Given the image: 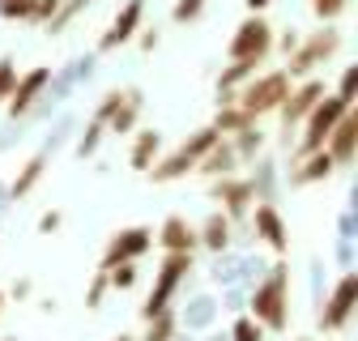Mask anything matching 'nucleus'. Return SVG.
Segmentation results:
<instances>
[{
    "label": "nucleus",
    "instance_id": "f257e3e1",
    "mask_svg": "<svg viewBox=\"0 0 358 341\" xmlns=\"http://www.w3.org/2000/svg\"><path fill=\"white\" fill-rule=\"evenodd\" d=\"M252 320H260V328H268V333H282L290 324V269L286 265H273L264 282H256Z\"/></svg>",
    "mask_w": 358,
    "mask_h": 341
},
{
    "label": "nucleus",
    "instance_id": "f03ea898",
    "mask_svg": "<svg viewBox=\"0 0 358 341\" xmlns=\"http://www.w3.org/2000/svg\"><path fill=\"white\" fill-rule=\"evenodd\" d=\"M290 77H286V68H268V73H256V77H248L239 90H235V103L252 115V119H260V115H268V111H278L282 107V99L290 94Z\"/></svg>",
    "mask_w": 358,
    "mask_h": 341
},
{
    "label": "nucleus",
    "instance_id": "7ed1b4c3",
    "mask_svg": "<svg viewBox=\"0 0 358 341\" xmlns=\"http://www.w3.org/2000/svg\"><path fill=\"white\" fill-rule=\"evenodd\" d=\"M341 52V30H333V22H324L316 34L299 38V48L286 56V77L299 81V77H311L316 68H324L333 56Z\"/></svg>",
    "mask_w": 358,
    "mask_h": 341
},
{
    "label": "nucleus",
    "instance_id": "20e7f679",
    "mask_svg": "<svg viewBox=\"0 0 358 341\" xmlns=\"http://www.w3.org/2000/svg\"><path fill=\"white\" fill-rule=\"evenodd\" d=\"M217 141V128L209 124V128H201V133H192L188 141H179L166 158H158L150 170H145V175L154 180V184H171V180H184L188 175V170H196V162L205 158V150Z\"/></svg>",
    "mask_w": 358,
    "mask_h": 341
},
{
    "label": "nucleus",
    "instance_id": "39448f33",
    "mask_svg": "<svg viewBox=\"0 0 358 341\" xmlns=\"http://www.w3.org/2000/svg\"><path fill=\"white\" fill-rule=\"evenodd\" d=\"M188 273H192V252H166V256H162V265H158V282H154V290H150V298H145L141 316L150 320V316L166 312V307H171V298H175V290L184 286Z\"/></svg>",
    "mask_w": 358,
    "mask_h": 341
},
{
    "label": "nucleus",
    "instance_id": "423d86ee",
    "mask_svg": "<svg viewBox=\"0 0 358 341\" xmlns=\"http://www.w3.org/2000/svg\"><path fill=\"white\" fill-rule=\"evenodd\" d=\"M350 111V103L345 99H337V94H324L316 107L307 111V119H303V141H299V158L303 154H311V150H324V141H329V133L337 128V119Z\"/></svg>",
    "mask_w": 358,
    "mask_h": 341
},
{
    "label": "nucleus",
    "instance_id": "0eeeda50",
    "mask_svg": "<svg viewBox=\"0 0 358 341\" xmlns=\"http://www.w3.org/2000/svg\"><path fill=\"white\" fill-rule=\"evenodd\" d=\"M268 52H273V26L264 22V13H248L243 26H239L235 38H231L227 56H231V60H256V64H264Z\"/></svg>",
    "mask_w": 358,
    "mask_h": 341
},
{
    "label": "nucleus",
    "instance_id": "6e6552de",
    "mask_svg": "<svg viewBox=\"0 0 358 341\" xmlns=\"http://www.w3.org/2000/svg\"><path fill=\"white\" fill-rule=\"evenodd\" d=\"M329 90H324V81L311 73V77H299V85H290V94L282 99V107H278V115H282V133L290 137V128H299L303 119H307V111L316 107L320 99H324Z\"/></svg>",
    "mask_w": 358,
    "mask_h": 341
},
{
    "label": "nucleus",
    "instance_id": "1a4fd4ad",
    "mask_svg": "<svg viewBox=\"0 0 358 341\" xmlns=\"http://www.w3.org/2000/svg\"><path fill=\"white\" fill-rule=\"evenodd\" d=\"M354 307H358V273H341L333 294H329V303H324V312H320V328L324 333H341L350 324Z\"/></svg>",
    "mask_w": 358,
    "mask_h": 341
},
{
    "label": "nucleus",
    "instance_id": "9d476101",
    "mask_svg": "<svg viewBox=\"0 0 358 341\" xmlns=\"http://www.w3.org/2000/svg\"><path fill=\"white\" fill-rule=\"evenodd\" d=\"M209 192H213V201L227 209V218L235 222V218H243V213L256 205V184L248 180V175H217L213 184H209Z\"/></svg>",
    "mask_w": 358,
    "mask_h": 341
},
{
    "label": "nucleus",
    "instance_id": "9b49d317",
    "mask_svg": "<svg viewBox=\"0 0 358 341\" xmlns=\"http://www.w3.org/2000/svg\"><path fill=\"white\" fill-rule=\"evenodd\" d=\"M150 247H154V231L150 226H124V231L111 235V243L103 252V269L124 265V261H141Z\"/></svg>",
    "mask_w": 358,
    "mask_h": 341
},
{
    "label": "nucleus",
    "instance_id": "f8f14e48",
    "mask_svg": "<svg viewBox=\"0 0 358 341\" xmlns=\"http://www.w3.org/2000/svg\"><path fill=\"white\" fill-rule=\"evenodd\" d=\"M141 26H145V0H124L120 13L107 26V34L99 38V52H115V48H124V43H132Z\"/></svg>",
    "mask_w": 358,
    "mask_h": 341
},
{
    "label": "nucleus",
    "instance_id": "ddd939ff",
    "mask_svg": "<svg viewBox=\"0 0 358 341\" xmlns=\"http://www.w3.org/2000/svg\"><path fill=\"white\" fill-rule=\"evenodd\" d=\"M48 81H52V68L48 64H38V68H30V73H17V85L9 90V115L17 119V115H26L34 103H38V94L48 90Z\"/></svg>",
    "mask_w": 358,
    "mask_h": 341
},
{
    "label": "nucleus",
    "instance_id": "4468645a",
    "mask_svg": "<svg viewBox=\"0 0 358 341\" xmlns=\"http://www.w3.org/2000/svg\"><path fill=\"white\" fill-rule=\"evenodd\" d=\"M324 150H329V158L337 162V170H341V166H350V162L358 158V115H354V107L337 119V128L329 133Z\"/></svg>",
    "mask_w": 358,
    "mask_h": 341
},
{
    "label": "nucleus",
    "instance_id": "2eb2a0df",
    "mask_svg": "<svg viewBox=\"0 0 358 341\" xmlns=\"http://www.w3.org/2000/svg\"><path fill=\"white\" fill-rule=\"evenodd\" d=\"M252 226H256V239H264L273 252H286V247H290V231H286V222H282L278 205L256 201V209H252Z\"/></svg>",
    "mask_w": 358,
    "mask_h": 341
},
{
    "label": "nucleus",
    "instance_id": "dca6fc26",
    "mask_svg": "<svg viewBox=\"0 0 358 341\" xmlns=\"http://www.w3.org/2000/svg\"><path fill=\"white\" fill-rule=\"evenodd\" d=\"M337 170V162L329 158V150H311L303 158H294V170H290V188H307V184H320Z\"/></svg>",
    "mask_w": 358,
    "mask_h": 341
},
{
    "label": "nucleus",
    "instance_id": "f3484780",
    "mask_svg": "<svg viewBox=\"0 0 358 341\" xmlns=\"http://www.w3.org/2000/svg\"><path fill=\"white\" fill-rule=\"evenodd\" d=\"M154 243H158L162 252H196V247H201V243H196V226H192L188 218H179V213H171V218L158 226Z\"/></svg>",
    "mask_w": 358,
    "mask_h": 341
},
{
    "label": "nucleus",
    "instance_id": "a211bd4d",
    "mask_svg": "<svg viewBox=\"0 0 358 341\" xmlns=\"http://www.w3.org/2000/svg\"><path fill=\"white\" fill-rule=\"evenodd\" d=\"M141 107H145V94L137 90V85H128L124 99H120V107H115V111H111V119H107V133L128 137L132 128H137V119H141Z\"/></svg>",
    "mask_w": 358,
    "mask_h": 341
},
{
    "label": "nucleus",
    "instance_id": "6ab92c4d",
    "mask_svg": "<svg viewBox=\"0 0 358 341\" xmlns=\"http://www.w3.org/2000/svg\"><path fill=\"white\" fill-rule=\"evenodd\" d=\"M235 166H239V154H235L231 137H217V141L205 150V158L196 162V170H201V175H209V180H217V175H231Z\"/></svg>",
    "mask_w": 358,
    "mask_h": 341
},
{
    "label": "nucleus",
    "instance_id": "aec40b11",
    "mask_svg": "<svg viewBox=\"0 0 358 341\" xmlns=\"http://www.w3.org/2000/svg\"><path fill=\"white\" fill-rule=\"evenodd\" d=\"M162 154V133L158 128H141L137 137H132V150H128V166L132 170H150Z\"/></svg>",
    "mask_w": 358,
    "mask_h": 341
},
{
    "label": "nucleus",
    "instance_id": "412c9836",
    "mask_svg": "<svg viewBox=\"0 0 358 341\" xmlns=\"http://www.w3.org/2000/svg\"><path fill=\"white\" fill-rule=\"evenodd\" d=\"M196 243L209 247V252H227V247H231V218H227V213L213 209L209 218L196 226Z\"/></svg>",
    "mask_w": 358,
    "mask_h": 341
},
{
    "label": "nucleus",
    "instance_id": "4be33fe9",
    "mask_svg": "<svg viewBox=\"0 0 358 341\" xmlns=\"http://www.w3.org/2000/svg\"><path fill=\"white\" fill-rule=\"evenodd\" d=\"M43 170H48V150H38V154H30V158H26V166L17 170V180L9 184V196H13V201L30 196V192L38 188V180H43Z\"/></svg>",
    "mask_w": 358,
    "mask_h": 341
},
{
    "label": "nucleus",
    "instance_id": "5701e85b",
    "mask_svg": "<svg viewBox=\"0 0 358 341\" xmlns=\"http://www.w3.org/2000/svg\"><path fill=\"white\" fill-rule=\"evenodd\" d=\"M248 124H256L235 99L231 103H217V115H213V128H217V137H235L239 133V128H248Z\"/></svg>",
    "mask_w": 358,
    "mask_h": 341
},
{
    "label": "nucleus",
    "instance_id": "b1692460",
    "mask_svg": "<svg viewBox=\"0 0 358 341\" xmlns=\"http://www.w3.org/2000/svg\"><path fill=\"white\" fill-rule=\"evenodd\" d=\"M103 133H107V124L99 119V115H90V124H85V133H81V141H77V154L81 158H90L99 145H103Z\"/></svg>",
    "mask_w": 358,
    "mask_h": 341
},
{
    "label": "nucleus",
    "instance_id": "393cba45",
    "mask_svg": "<svg viewBox=\"0 0 358 341\" xmlns=\"http://www.w3.org/2000/svg\"><path fill=\"white\" fill-rule=\"evenodd\" d=\"M103 273H107V286H111V290H132V286H137V261L111 265V269H103Z\"/></svg>",
    "mask_w": 358,
    "mask_h": 341
},
{
    "label": "nucleus",
    "instance_id": "a878e982",
    "mask_svg": "<svg viewBox=\"0 0 358 341\" xmlns=\"http://www.w3.org/2000/svg\"><path fill=\"white\" fill-rule=\"evenodd\" d=\"M171 333H175V316L166 307V312H158V316L145 320V337L141 341H171Z\"/></svg>",
    "mask_w": 358,
    "mask_h": 341
},
{
    "label": "nucleus",
    "instance_id": "bb28decb",
    "mask_svg": "<svg viewBox=\"0 0 358 341\" xmlns=\"http://www.w3.org/2000/svg\"><path fill=\"white\" fill-rule=\"evenodd\" d=\"M38 13V0H0V17L9 22H34Z\"/></svg>",
    "mask_w": 358,
    "mask_h": 341
},
{
    "label": "nucleus",
    "instance_id": "cd10ccee",
    "mask_svg": "<svg viewBox=\"0 0 358 341\" xmlns=\"http://www.w3.org/2000/svg\"><path fill=\"white\" fill-rule=\"evenodd\" d=\"M205 5H209V0H175V5H171V22L192 26V22L205 13Z\"/></svg>",
    "mask_w": 358,
    "mask_h": 341
},
{
    "label": "nucleus",
    "instance_id": "c85d7f7f",
    "mask_svg": "<svg viewBox=\"0 0 358 341\" xmlns=\"http://www.w3.org/2000/svg\"><path fill=\"white\" fill-rule=\"evenodd\" d=\"M231 341H264V328H260V320H252V316H239V320L231 324Z\"/></svg>",
    "mask_w": 358,
    "mask_h": 341
},
{
    "label": "nucleus",
    "instance_id": "c756f323",
    "mask_svg": "<svg viewBox=\"0 0 358 341\" xmlns=\"http://www.w3.org/2000/svg\"><path fill=\"white\" fill-rule=\"evenodd\" d=\"M345 5H350V0H311V13H316L320 26H324V22H337L345 13Z\"/></svg>",
    "mask_w": 358,
    "mask_h": 341
},
{
    "label": "nucleus",
    "instance_id": "7c9ffc66",
    "mask_svg": "<svg viewBox=\"0 0 358 341\" xmlns=\"http://www.w3.org/2000/svg\"><path fill=\"white\" fill-rule=\"evenodd\" d=\"M354 90H358V64L341 68V81H337V99H345V103L354 107Z\"/></svg>",
    "mask_w": 358,
    "mask_h": 341
},
{
    "label": "nucleus",
    "instance_id": "2f4dec72",
    "mask_svg": "<svg viewBox=\"0 0 358 341\" xmlns=\"http://www.w3.org/2000/svg\"><path fill=\"white\" fill-rule=\"evenodd\" d=\"M13 85H17V64L5 56V60H0V103L9 99V90H13Z\"/></svg>",
    "mask_w": 358,
    "mask_h": 341
},
{
    "label": "nucleus",
    "instance_id": "473e14b6",
    "mask_svg": "<svg viewBox=\"0 0 358 341\" xmlns=\"http://www.w3.org/2000/svg\"><path fill=\"white\" fill-rule=\"evenodd\" d=\"M107 273H94V282H90V294H85V307H103V294H107Z\"/></svg>",
    "mask_w": 358,
    "mask_h": 341
},
{
    "label": "nucleus",
    "instance_id": "72a5a7b5",
    "mask_svg": "<svg viewBox=\"0 0 358 341\" xmlns=\"http://www.w3.org/2000/svg\"><path fill=\"white\" fill-rule=\"evenodd\" d=\"M60 9V0H38V13H34V26H48Z\"/></svg>",
    "mask_w": 358,
    "mask_h": 341
},
{
    "label": "nucleus",
    "instance_id": "f704fd0d",
    "mask_svg": "<svg viewBox=\"0 0 358 341\" xmlns=\"http://www.w3.org/2000/svg\"><path fill=\"white\" fill-rule=\"evenodd\" d=\"M60 222H64V213L52 209V213H43V218H38V231H43V235H52V231H60Z\"/></svg>",
    "mask_w": 358,
    "mask_h": 341
},
{
    "label": "nucleus",
    "instance_id": "c9c22d12",
    "mask_svg": "<svg viewBox=\"0 0 358 341\" xmlns=\"http://www.w3.org/2000/svg\"><path fill=\"white\" fill-rule=\"evenodd\" d=\"M273 48H278V52H282V56H290V52H294V48H299V34H294V30H286V34H282V38H273Z\"/></svg>",
    "mask_w": 358,
    "mask_h": 341
},
{
    "label": "nucleus",
    "instance_id": "e433bc0d",
    "mask_svg": "<svg viewBox=\"0 0 358 341\" xmlns=\"http://www.w3.org/2000/svg\"><path fill=\"white\" fill-rule=\"evenodd\" d=\"M137 34H141V48H145V52H154V48H158V26H141Z\"/></svg>",
    "mask_w": 358,
    "mask_h": 341
},
{
    "label": "nucleus",
    "instance_id": "4c0bfd02",
    "mask_svg": "<svg viewBox=\"0 0 358 341\" xmlns=\"http://www.w3.org/2000/svg\"><path fill=\"white\" fill-rule=\"evenodd\" d=\"M243 5H248V13H264L268 5H273V0H243Z\"/></svg>",
    "mask_w": 358,
    "mask_h": 341
},
{
    "label": "nucleus",
    "instance_id": "58836bf2",
    "mask_svg": "<svg viewBox=\"0 0 358 341\" xmlns=\"http://www.w3.org/2000/svg\"><path fill=\"white\" fill-rule=\"evenodd\" d=\"M115 341H137V337H128V333H120V337H115Z\"/></svg>",
    "mask_w": 358,
    "mask_h": 341
},
{
    "label": "nucleus",
    "instance_id": "ea45409f",
    "mask_svg": "<svg viewBox=\"0 0 358 341\" xmlns=\"http://www.w3.org/2000/svg\"><path fill=\"white\" fill-rule=\"evenodd\" d=\"M5 298H9V294H5V290H0V312H5Z\"/></svg>",
    "mask_w": 358,
    "mask_h": 341
},
{
    "label": "nucleus",
    "instance_id": "a19ab883",
    "mask_svg": "<svg viewBox=\"0 0 358 341\" xmlns=\"http://www.w3.org/2000/svg\"><path fill=\"white\" fill-rule=\"evenodd\" d=\"M5 341H17V337H5Z\"/></svg>",
    "mask_w": 358,
    "mask_h": 341
},
{
    "label": "nucleus",
    "instance_id": "79ce46f5",
    "mask_svg": "<svg viewBox=\"0 0 358 341\" xmlns=\"http://www.w3.org/2000/svg\"><path fill=\"white\" fill-rule=\"evenodd\" d=\"M299 341H307V337H299Z\"/></svg>",
    "mask_w": 358,
    "mask_h": 341
}]
</instances>
